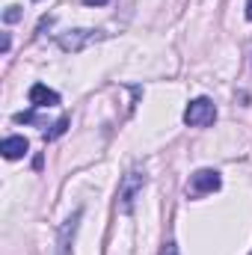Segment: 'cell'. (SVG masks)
I'll return each mask as SVG.
<instances>
[{
	"label": "cell",
	"mask_w": 252,
	"mask_h": 255,
	"mask_svg": "<svg viewBox=\"0 0 252 255\" xmlns=\"http://www.w3.org/2000/svg\"><path fill=\"white\" fill-rule=\"evenodd\" d=\"M142 187H145V172L142 169H130L122 178V184H119V211L122 214L133 211V199H136V193Z\"/></svg>",
	"instance_id": "cell-1"
},
{
	"label": "cell",
	"mask_w": 252,
	"mask_h": 255,
	"mask_svg": "<svg viewBox=\"0 0 252 255\" xmlns=\"http://www.w3.org/2000/svg\"><path fill=\"white\" fill-rule=\"evenodd\" d=\"M217 119V107L211 98H196L190 101V107L184 110V125L190 128H205V125H214Z\"/></svg>",
	"instance_id": "cell-2"
},
{
	"label": "cell",
	"mask_w": 252,
	"mask_h": 255,
	"mask_svg": "<svg viewBox=\"0 0 252 255\" xmlns=\"http://www.w3.org/2000/svg\"><path fill=\"white\" fill-rule=\"evenodd\" d=\"M98 39H104V33H98V30H68L65 36H60V48L74 54V51H83L86 45L98 42Z\"/></svg>",
	"instance_id": "cell-3"
},
{
	"label": "cell",
	"mask_w": 252,
	"mask_h": 255,
	"mask_svg": "<svg viewBox=\"0 0 252 255\" xmlns=\"http://www.w3.org/2000/svg\"><path fill=\"white\" fill-rule=\"evenodd\" d=\"M220 184H223V178H220V172H214V169H199V172H193V178H190L193 193H214V190H220Z\"/></svg>",
	"instance_id": "cell-4"
},
{
	"label": "cell",
	"mask_w": 252,
	"mask_h": 255,
	"mask_svg": "<svg viewBox=\"0 0 252 255\" xmlns=\"http://www.w3.org/2000/svg\"><path fill=\"white\" fill-rule=\"evenodd\" d=\"M30 104L33 107H54V104H60V95L54 89H48L45 83H33L30 86Z\"/></svg>",
	"instance_id": "cell-5"
},
{
	"label": "cell",
	"mask_w": 252,
	"mask_h": 255,
	"mask_svg": "<svg viewBox=\"0 0 252 255\" xmlns=\"http://www.w3.org/2000/svg\"><path fill=\"white\" fill-rule=\"evenodd\" d=\"M27 148H30V142H27L24 136H6V139H3V145H0L3 157H9V160H15V157L27 154Z\"/></svg>",
	"instance_id": "cell-6"
},
{
	"label": "cell",
	"mask_w": 252,
	"mask_h": 255,
	"mask_svg": "<svg viewBox=\"0 0 252 255\" xmlns=\"http://www.w3.org/2000/svg\"><path fill=\"white\" fill-rule=\"evenodd\" d=\"M71 125V119L68 116H63V119H57L54 125H51V130H45V142H51V139H57V136H63L65 128Z\"/></svg>",
	"instance_id": "cell-7"
},
{
	"label": "cell",
	"mask_w": 252,
	"mask_h": 255,
	"mask_svg": "<svg viewBox=\"0 0 252 255\" xmlns=\"http://www.w3.org/2000/svg\"><path fill=\"white\" fill-rule=\"evenodd\" d=\"M18 18H21V9H18V6H9V9L3 12V21H6V24H15Z\"/></svg>",
	"instance_id": "cell-8"
},
{
	"label": "cell",
	"mask_w": 252,
	"mask_h": 255,
	"mask_svg": "<svg viewBox=\"0 0 252 255\" xmlns=\"http://www.w3.org/2000/svg\"><path fill=\"white\" fill-rule=\"evenodd\" d=\"M160 255H178V247H175V244H166V247H163V253Z\"/></svg>",
	"instance_id": "cell-9"
},
{
	"label": "cell",
	"mask_w": 252,
	"mask_h": 255,
	"mask_svg": "<svg viewBox=\"0 0 252 255\" xmlns=\"http://www.w3.org/2000/svg\"><path fill=\"white\" fill-rule=\"evenodd\" d=\"M107 0H86V6H104Z\"/></svg>",
	"instance_id": "cell-10"
},
{
	"label": "cell",
	"mask_w": 252,
	"mask_h": 255,
	"mask_svg": "<svg viewBox=\"0 0 252 255\" xmlns=\"http://www.w3.org/2000/svg\"><path fill=\"white\" fill-rule=\"evenodd\" d=\"M247 18L252 21V0H247Z\"/></svg>",
	"instance_id": "cell-11"
}]
</instances>
